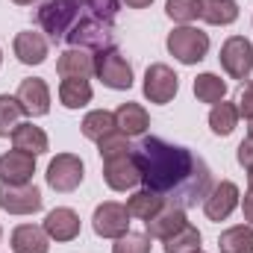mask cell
<instances>
[{"mask_svg":"<svg viewBox=\"0 0 253 253\" xmlns=\"http://www.w3.org/2000/svg\"><path fill=\"white\" fill-rule=\"evenodd\" d=\"M141 171V186L159 194L168 206L191 209L212 191L209 165L189 147L171 144L159 135H147L132 147Z\"/></svg>","mask_w":253,"mask_h":253,"instance_id":"cell-1","label":"cell"},{"mask_svg":"<svg viewBox=\"0 0 253 253\" xmlns=\"http://www.w3.org/2000/svg\"><path fill=\"white\" fill-rule=\"evenodd\" d=\"M71 47H80V50H109L115 47V27L112 21H103V18H94V15H80V21L71 27V33L65 36Z\"/></svg>","mask_w":253,"mask_h":253,"instance_id":"cell-2","label":"cell"},{"mask_svg":"<svg viewBox=\"0 0 253 253\" xmlns=\"http://www.w3.org/2000/svg\"><path fill=\"white\" fill-rule=\"evenodd\" d=\"M83 15V0H44L39 6V27L50 42H62Z\"/></svg>","mask_w":253,"mask_h":253,"instance_id":"cell-3","label":"cell"},{"mask_svg":"<svg viewBox=\"0 0 253 253\" xmlns=\"http://www.w3.org/2000/svg\"><path fill=\"white\" fill-rule=\"evenodd\" d=\"M168 53L183 65H197L209 53V36L191 24H180L168 33Z\"/></svg>","mask_w":253,"mask_h":253,"instance_id":"cell-4","label":"cell"},{"mask_svg":"<svg viewBox=\"0 0 253 253\" xmlns=\"http://www.w3.org/2000/svg\"><path fill=\"white\" fill-rule=\"evenodd\" d=\"M94 74L106 88H115V91H126L132 85V68L118 47L100 50L94 56Z\"/></svg>","mask_w":253,"mask_h":253,"instance_id":"cell-5","label":"cell"},{"mask_svg":"<svg viewBox=\"0 0 253 253\" xmlns=\"http://www.w3.org/2000/svg\"><path fill=\"white\" fill-rule=\"evenodd\" d=\"M85 177V168H83V159L74 156V153H56L47 165V186L59 194H68V191L80 189Z\"/></svg>","mask_w":253,"mask_h":253,"instance_id":"cell-6","label":"cell"},{"mask_svg":"<svg viewBox=\"0 0 253 253\" xmlns=\"http://www.w3.org/2000/svg\"><path fill=\"white\" fill-rule=\"evenodd\" d=\"M42 203V191L33 183H0V209L9 215H33Z\"/></svg>","mask_w":253,"mask_h":253,"instance_id":"cell-7","label":"cell"},{"mask_svg":"<svg viewBox=\"0 0 253 253\" xmlns=\"http://www.w3.org/2000/svg\"><path fill=\"white\" fill-rule=\"evenodd\" d=\"M221 68L233 77V80H248L253 74V44L245 36H230L221 44Z\"/></svg>","mask_w":253,"mask_h":253,"instance_id":"cell-8","label":"cell"},{"mask_svg":"<svg viewBox=\"0 0 253 253\" xmlns=\"http://www.w3.org/2000/svg\"><path fill=\"white\" fill-rule=\"evenodd\" d=\"M129 212H126L124 203H115V200H106L94 209L91 215V227L100 239H121L129 233Z\"/></svg>","mask_w":253,"mask_h":253,"instance_id":"cell-9","label":"cell"},{"mask_svg":"<svg viewBox=\"0 0 253 253\" xmlns=\"http://www.w3.org/2000/svg\"><path fill=\"white\" fill-rule=\"evenodd\" d=\"M180 91V77L165 62H156L144 74V97L150 103H171Z\"/></svg>","mask_w":253,"mask_h":253,"instance_id":"cell-10","label":"cell"},{"mask_svg":"<svg viewBox=\"0 0 253 253\" xmlns=\"http://www.w3.org/2000/svg\"><path fill=\"white\" fill-rule=\"evenodd\" d=\"M103 180L112 191H126V189H135L141 183V171H138V162L129 153H121V156H109L103 159Z\"/></svg>","mask_w":253,"mask_h":253,"instance_id":"cell-11","label":"cell"},{"mask_svg":"<svg viewBox=\"0 0 253 253\" xmlns=\"http://www.w3.org/2000/svg\"><path fill=\"white\" fill-rule=\"evenodd\" d=\"M239 186L233 183V180H221L218 186H212V191L206 194V200H203V212H206V218L209 221H227L230 215H233V209L239 206Z\"/></svg>","mask_w":253,"mask_h":253,"instance_id":"cell-12","label":"cell"},{"mask_svg":"<svg viewBox=\"0 0 253 253\" xmlns=\"http://www.w3.org/2000/svg\"><path fill=\"white\" fill-rule=\"evenodd\" d=\"M18 103H21V109H24V115H30V118H42V115H47L50 112V88H47V83L44 80H39V77H30V80H21V85H18Z\"/></svg>","mask_w":253,"mask_h":253,"instance_id":"cell-13","label":"cell"},{"mask_svg":"<svg viewBox=\"0 0 253 253\" xmlns=\"http://www.w3.org/2000/svg\"><path fill=\"white\" fill-rule=\"evenodd\" d=\"M36 174V156L24 150H6L0 156V183H30Z\"/></svg>","mask_w":253,"mask_h":253,"instance_id":"cell-14","label":"cell"},{"mask_svg":"<svg viewBox=\"0 0 253 253\" xmlns=\"http://www.w3.org/2000/svg\"><path fill=\"white\" fill-rule=\"evenodd\" d=\"M147 224V236L150 239H159V242H165V239H171L174 233H180L189 221H186V209H180V206H162L150 221H144Z\"/></svg>","mask_w":253,"mask_h":253,"instance_id":"cell-15","label":"cell"},{"mask_svg":"<svg viewBox=\"0 0 253 253\" xmlns=\"http://www.w3.org/2000/svg\"><path fill=\"white\" fill-rule=\"evenodd\" d=\"M44 233L53 242H74L80 236V215L74 209H68V206H56L44 218Z\"/></svg>","mask_w":253,"mask_h":253,"instance_id":"cell-16","label":"cell"},{"mask_svg":"<svg viewBox=\"0 0 253 253\" xmlns=\"http://www.w3.org/2000/svg\"><path fill=\"white\" fill-rule=\"evenodd\" d=\"M56 74H59L62 80H71V77L88 80V77L94 74V56H91L88 50L68 47L65 53H59V59H56Z\"/></svg>","mask_w":253,"mask_h":253,"instance_id":"cell-17","label":"cell"},{"mask_svg":"<svg viewBox=\"0 0 253 253\" xmlns=\"http://www.w3.org/2000/svg\"><path fill=\"white\" fill-rule=\"evenodd\" d=\"M12 50H15L18 62H24V65H42L44 59H47L50 44H47V39H44L42 33L27 30V33H18V36H15Z\"/></svg>","mask_w":253,"mask_h":253,"instance_id":"cell-18","label":"cell"},{"mask_svg":"<svg viewBox=\"0 0 253 253\" xmlns=\"http://www.w3.org/2000/svg\"><path fill=\"white\" fill-rule=\"evenodd\" d=\"M12 251L15 253H47L50 251V236L44 227L36 224H21L12 230Z\"/></svg>","mask_w":253,"mask_h":253,"instance_id":"cell-19","label":"cell"},{"mask_svg":"<svg viewBox=\"0 0 253 253\" xmlns=\"http://www.w3.org/2000/svg\"><path fill=\"white\" fill-rule=\"evenodd\" d=\"M115 124L118 132H124L126 138H135V135H144L147 126H150V115L141 103H121L115 109Z\"/></svg>","mask_w":253,"mask_h":253,"instance_id":"cell-20","label":"cell"},{"mask_svg":"<svg viewBox=\"0 0 253 253\" xmlns=\"http://www.w3.org/2000/svg\"><path fill=\"white\" fill-rule=\"evenodd\" d=\"M12 144H15V150H24V153H30V156H42V153H47V147H50L47 132H44L42 126H36L33 121L18 124L12 129Z\"/></svg>","mask_w":253,"mask_h":253,"instance_id":"cell-21","label":"cell"},{"mask_svg":"<svg viewBox=\"0 0 253 253\" xmlns=\"http://www.w3.org/2000/svg\"><path fill=\"white\" fill-rule=\"evenodd\" d=\"M200 18L212 27H227L239 18L236 0H200Z\"/></svg>","mask_w":253,"mask_h":253,"instance_id":"cell-22","label":"cell"},{"mask_svg":"<svg viewBox=\"0 0 253 253\" xmlns=\"http://www.w3.org/2000/svg\"><path fill=\"white\" fill-rule=\"evenodd\" d=\"M221 253H253V224H236L221 233Z\"/></svg>","mask_w":253,"mask_h":253,"instance_id":"cell-23","label":"cell"},{"mask_svg":"<svg viewBox=\"0 0 253 253\" xmlns=\"http://www.w3.org/2000/svg\"><path fill=\"white\" fill-rule=\"evenodd\" d=\"M83 135L91 138V141H100L112 132H118V124H115V112H106V109H94L83 118Z\"/></svg>","mask_w":253,"mask_h":253,"instance_id":"cell-24","label":"cell"},{"mask_svg":"<svg viewBox=\"0 0 253 253\" xmlns=\"http://www.w3.org/2000/svg\"><path fill=\"white\" fill-rule=\"evenodd\" d=\"M59 100H62L65 109H83V106H88L91 103V85H88V80H77V77L62 80Z\"/></svg>","mask_w":253,"mask_h":253,"instance_id":"cell-25","label":"cell"},{"mask_svg":"<svg viewBox=\"0 0 253 253\" xmlns=\"http://www.w3.org/2000/svg\"><path fill=\"white\" fill-rule=\"evenodd\" d=\"M194 97L200 100V103H221L224 97H227V83L218 77V74H197V80H194Z\"/></svg>","mask_w":253,"mask_h":253,"instance_id":"cell-26","label":"cell"},{"mask_svg":"<svg viewBox=\"0 0 253 253\" xmlns=\"http://www.w3.org/2000/svg\"><path fill=\"white\" fill-rule=\"evenodd\" d=\"M162 206H168L159 194H153V191H147V189H141V191H135L129 200H126V212L132 215V218H138V221H150Z\"/></svg>","mask_w":253,"mask_h":253,"instance_id":"cell-27","label":"cell"},{"mask_svg":"<svg viewBox=\"0 0 253 253\" xmlns=\"http://www.w3.org/2000/svg\"><path fill=\"white\" fill-rule=\"evenodd\" d=\"M236 124H239V106H233V103H227V100H221V103L212 106V112H209V126H212L215 135H230V132L236 129Z\"/></svg>","mask_w":253,"mask_h":253,"instance_id":"cell-28","label":"cell"},{"mask_svg":"<svg viewBox=\"0 0 253 253\" xmlns=\"http://www.w3.org/2000/svg\"><path fill=\"white\" fill-rule=\"evenodd\" d=\"M200 233H197V227H191L186 224L180 233H174L171 239H165V253H197L200 251Z\"/></svg>","mask_w":253,"mask_h":253,"instance_id":"cell-29","label":"cell"},{"mask_svg":"<svg viewBox=\"0 0 253 253\" xmlns=\"http://www.w3.org/2000/svg\"><path fill=\"white\" fill-rule=\"evenodd\" d=\"M21 115H24V109H21L18 97L0 94V138H3V135H12V129L18 126Z\"/></svg>","mask_w":253,"mask_h":253,"instance_id":"cell-30","label":"cell"},{"mask_svg":"<svg viewBox=\"0 0 253 253\" xmlns=\"http://www.w3.org/2000/svg\"><path fill=\"white\" fill-rule=\"evenodd\" d=\"M165 12L177 24H191V21L200 18V0H168Z\"/></svg>","mask_w":253,"mask_h":253,"instance_id":"cell-31","label":"cell"},{"mask_svg":"<svg viewBox=\"0 0 253 253\" xmlns=\"http://www.w3.org/2000/svg\"><path fill=\"white\" fill-rule=\"evenodd\" d=\"M112 253H150V236L147 233H126L115 239Z\"/></svg>","mask_w":253,"mask_h":253,"instance_id":"cell-32","label":"cell"},{"mask_svg":"<svg viewBox=\"0 0 253 253\" xmlns=\"http://www.w3.org/2000/svg\"><path fill=\"white\" fill-rule=\"evenodd\" d=\"M97 153H100V159H109V156H121V153H129L132 147H129V138H126L124 132H112V135H106V138H100L97 141Z\"/></svg>","mask_w":253,"mask_h":253,"instance_id":"cell-33","label":"cell"},{"mask_svg":"<svg viewBox=\"0 0 253 253\" xmlns=\"http://www.w3.org/2000/svg\"><path fill=\"white\" fill-rule=\"evenodd\" d=\"M83 9H85V15L112 21L118 15V9H121V0H83Z\"/></svg>","mask_w":253,"mask_h":253,"instance_id":"cell-34","label":"cell"},{"mask_svg":"<svg viewBox=\"0 0 253 253\" xmlns=\"http://www.w3.org/2000/svg\"><path fill=\"white\" fill-rule=\"evenodd\" d=\"M239 115H245L248 121H253V83L242 85V94H239Z\"/></svg>","mask_w":253,"mask_h":253,"instance_id":"cell-35","label":"cell"},{"mask_svg":"<svg viewBox=\"0 0 253 253\" xmlns=\"http://www.w3.org/2000/svg\"><path fill=\"white\" fill-rule=\"evenodd\" d=\"M236 156H239V165H242V168H248V171L253 168V138L251 135L239 144V153H236Z\"/></svg>","mask_w":253,"mask_h":253,"instance_id":"cell-36","label":"cell"},{"mask_svg":"<svg viewBox=\"0 0 253 253\" xmlns=\"http://www.w3.org/2000/svg\"><path fill=\"white\" fill-rule=\"evenodd\" d=\"M242 209H245V221H248V224H253V189H248L245 200H242Z\"/></svg>","mask_w":253,"mask_h":253,"instance_id":"cell-37","label":"cell"},{"mask_svg":"<svg viewBox=\"0 0 253 253\" xmlns=\"http://www.w3.org/2000/svg\"><path fill=\"white\" fill-rule=\"evenodd\" d=\"M121 3H126L129 9H147V6H150L153 0H121Z\"/></svg>","mask_w":253,"mask_h":253,"instance_id":"cell-38","label":"cell"},{"mask_svg":"<svg viewBox=\"0 0 253 253\" xmlns=\"http://www.w3.org/2000/svg\"><path fill=\"white\" fill-rule=\"evenodd\" d=\"M12 3H18V6H33L36 0H12Z\"/></svg>","mask_w":253,"mask_h":253,"instance_id":"cell-39","label":"cell"},{"mask_svg":"<svg viewBox=\"0 0 253 253\" xmlns=\"http://www.w3.org/2000/svg\"><path fill=\"white\" fill-rule=\"evenodd\" d=\"M248 189H253V168L248 171Z\"/></svg>","mask_w":253,"mask_h":253,"instance_id":"cell-40","label":"cell"},{"mask_svg":"<svg viewBox=\"0 0 253 253\" xmlns=\"http://www.w3.org/2000/svg\"><path fill=\"white\" fill-rule=\"evenodd\" d=\"M248 135L253 138V121H248Z\"/></svg>","mask_w":253,"mask_h":253,"instance_id":"cell-41","label":"cell"},{"mask_svg":"<svg viewBox=\"0 0 253 253\" xmlns=\"http://www.w3.org/2000/svg\"><path fill=\"white\" fill-rule=\"evenodd\" d=\"M0 65H3V53H0Z\"/></svg>","mask_w":253,"mask_h":253,"instance_id":"cell-42","label":"cell"},{"mask_svg":"<svg viewBox=\"0 0 253 253\" xmlns=\"http://www.w3.org/2000/svg\"><path fill=\"white\" fill-rule=\"evenodd\" d=\"M197 253H203V251H197Z\"/></svg>","mask_w":253,"mask_h":253,"instance_id":"cell-43","label":"cell"}]
</instances>
